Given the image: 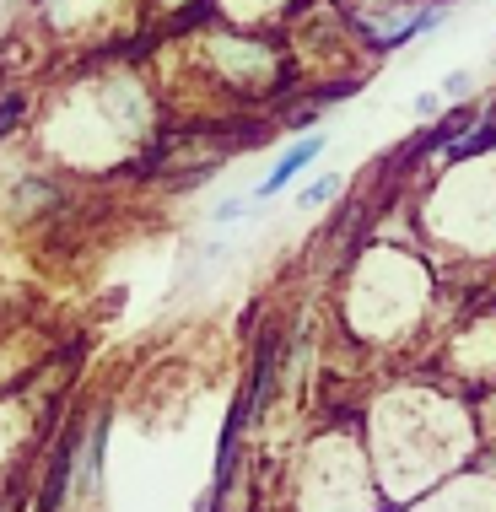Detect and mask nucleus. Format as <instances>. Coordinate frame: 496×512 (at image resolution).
<instances>
[{
    "label": "nucleus",
    "mask_w": 496,
    "mask_h": 512,
    "mask_svg": "<svg viewBox=\"0 0 496 512\" xmlns=\"http://www.w3.org/2000/svg\"><path fill=\"white\" fill-rule=\"evenodd\" d=\"M17 119H22V98H6L0 103V130H11Z\"/></svg>",
    "instance_id": "423d86ee"
},
{
    "label": "nucleus",
    "mask_w": 496,
    "mask_h": 512,
    "mask_svg": "<svg viewBox=\"0 0 496 512\" xmlns=\"http://www.w3.org/2000/svg\"><path fill=\"white\" fill-rule=\"evenodd\" d=\"M248 211V200H222V211H216V221H232V216H243Z\"/></svg>",
    "instance_id": "0eeeda50"
},
{
    "label": "nucleus",
    "mask_w": 496,
    "mask_h": 512,
    "mask_svg": "<svg viewBox=\"0 0 496 512\" xmlns=\"http://www.w3.org/2000/svg\"><path fill=\"white\" fill-rule=\"evenodd\" d=\"M470 71H453V76H443V87H437V92H443V98H453V103H459L464 98V92H470Z\"/></svg>",
    "instance_id": "39448f33"
},
{
    "label": "nucleus",
    "mask_w": 496,
    "mask_h": 512,
    "mask_svg": "<svg viewBox=\"0 0 496 512\" xmlns=\"http://www.w3.org/2000/svg\"><path fill=\"white\" fill-rule=\"evenodd\" d=\"M335 189H340V178H335V173H324L319 184H308V189H302V205H324L329 195H335Z\"/></svg>",
    "instance_id": "20e7f679"
},
{
    "label": "nucleus",
    "mask_w": 496,
    "mask_h": 512,
    "mask_svg": "<svg viewBox=\"0 0 496 512\" xmlns=\"http://www.w3.org/2000/svg\"><path fill=\"white\" fill-rule=\"evenodd\" d=\"M319 151H324V135H308V141L286 146V151H281V162H275V168H270V178H259V189H254V195H259V200L281 195V189L292 184V178H297L302 168H308V162L319 157Z\"/></svg>",
    "instance_id": "f03ea898"
},
{
    "label": "nucleus",
    "mask_w": 496,
    "mask_h": 512,
    "mask_svg": "<svg viewBox=\"0 0 496 512\" xmlns=\"http://www.w3.org/2000/svg\"><path fill=\"white\" fill-rule=\"evenodd\" d=\"M486 146H496V108L480 124H470V130H464V141H453L448 146V157L453 162H464V157H475V151H486Z\"/></svg>",
    "instance_id": "7ed1b4c3"
},
{
    "label": "nucleus",
    "mask_w": 496,
    "mask_h": 512,
    "mask_svg": "<svg viewBox=\"0 0 496 512\" xmlns=\"http://www.w3.org/2000/svg\"><path fill=\"white\" fill-rule=\"evenodd\" d=\"M453 17V0H399V6H378L356 17V33H362L367 54H394L405 49L410 38L432 33Z\"/></svg>",
    "instance_id": "f257e3e1"
}]
</instances>
